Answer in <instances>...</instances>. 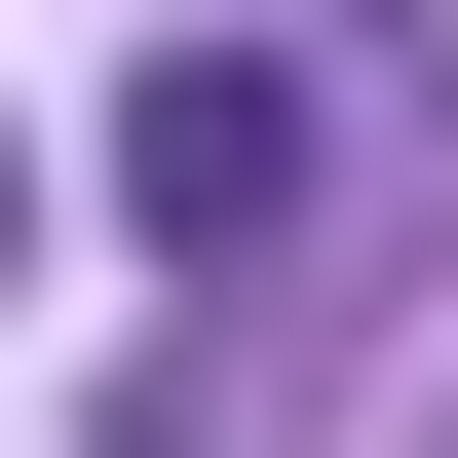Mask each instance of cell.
I'll use <instances>...</instances> for the list:
<instances>
[{"label": "cell", "instance_id": "cell-1", "mask_svg": "<svg viewBox=\"0 0 458 458\" xmlns=\"http://www.w3.org/2000/svg\"><path fill=\"white\" fill-rule=\"evenodd\" d=\"M114 191H153V267H229V229L306 191V77H229V38H153V114H114Z\"/></svg>", "mask_w": 458, "mask_h": 458}]
</instances>
